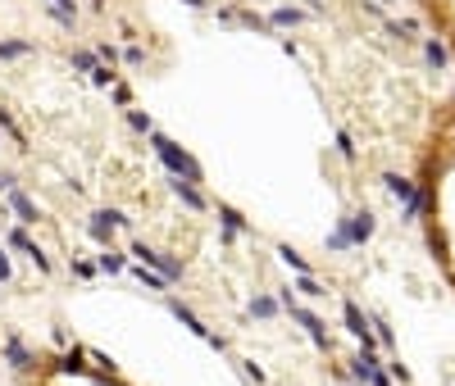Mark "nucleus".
Wrapping results in <instances>:
<instances>
[{"mask_svg": "<svg viewBox=\"0 0 455 386\" xmlns=\"http://www.w3.org/2000/svg\"><path fill=\"white\" fill-rule=\"evenodd\" d=\"M151 151L159 155V164H164L169 173H174V178H187V182H196V186H201L205 182V168L201 164H196V159L187 155V151H182V146L174 141V136H164V132H151Z\"/></svg>", "mask_w": 455, "mask_h": 386, "instance_id": "1", "label": "nucleus"}, {"mask_svg": "<svg viewBox=\"0 0 455 386\" xmlns=\"http://www.w3.org/2000/svg\"><path fill=\"white\" fill-rule=\"evenodd\" d=\"M132 255H137V264L155 268V273H159V278H164L169 286L187 278V264H182V259H174L169 250H155V245H146V241H132Z\"/></svg>", "mask_w": 455, "mask_h": 386, "instance_id": "2", "label": "nucleus"}, {"mask_svg": "<svg viewBox=\"0 0 455 386\" xmlns=\"http://www.w3.org/2000/svg\"><path fill=\"white\" fill-rule=\"evenodd\" d=\"M278 305H282V314H291V322H301V327L310 332V341L319 345V350H333V341H328V327H324V318H319V314H310V309H301V305H296V295H291V291H282V295H278Z\"/></svg>", "mask_w": 455, "mask_h": 386, "instance_id": "3", "label": "nucleus"}, {"mask_svg": "<svg viewBox=\"0 0 455 386\" xmlns=\"http://www.w3.org/2000/svg\"><path fill=\"white\" fill-rule=\"evenodd\" d=\"M123 228H132V218L119 214V209H96L87 218V236L96 245H114V232H123Z\"/></svg>", "mask_w": 455, "mask_h": 386, "instance_id": "4", "label": "nucleus"}, {"mask_svg": "<svg viewBox=\"0 0 455 386\" xmlns=\"http://www.w3.org/2000/svg\"><path fill=\"white\" fill-rule=\"evenodd\" d=\"M5 245H14L19 255H28L32 264H36V273H51V268H55V264H51V255H46L41 245L32 241V236H28V228H23V223H19V228H9V232H5Z\"/></svg>", "mask_w": 455, "mask_h": 386, "instance_id": "5", "label": "nucleus"}, {"mask_svg": "<svg viewBox=\"0 0 455 386\" xmlns=\"http://www.w3.org/2000/svg\"><path fill=\"white\" fill-rule=\"evenodd\" d=\"M5 364L14 368V372H32V368H41L46 359L36 355V350H28V341H23L19 332H9L5 336Z\"/></svg>", "mask_w": 455, "mask_h": 386, "instance_id": "6", "label": "nucleus"}, {"mask_svg": "<svg viewBox=\"0 0 455 386\" xmlns=\"http://www.w3.org/2000/svg\"><path fill=\"white\" fill-rule=\"evenodd\" d=\"M169 191H174V195H178V200L187 205V209H196V214H205V209H214V205H210V195H205V191H201V186H196V182H187V178H174V173H169Z\"/></svg>", "mask_w": 455, "mask_h": 386, "instance_id": "7", "label": "nucleus"}, {"mask_svg": "<svg viewBox=\"0 0 455 386\" xmlns=\"http://www.w3.org/2000/svg\"><path fill=\"white\" fill-rule=\"evenodd\" d=\"M5 209H9V214H14V218L23 223V228H32V223H41V209H36V200H32L28 191H19V186H14V191L5 195Z\"/></svg>", "mask_w": 455, "mask_h": 386, "instance_id": "8", "label": "nucleus"}, {"mask_svg": "<svg viewBox=\"0 0 455 386\" xmlns=\"http://www.w3.org/2000/svg\"><path fill=\"white\" fill-rule=\"evenodd\" d=\"M214 214H219V236H224V241H237L241 232H251V223L241 218V209H232V205L219 200V205H214Z\"/></svg>", "mask_w": 455, "mask_h": 386, "instance_id": "9", "label": "nucleus"}, {"mask_svg": "<svg viewBox=\"0 0 455 386\" xmlns=\"http://www.w3.org/2000/svg\"><path fill=\"white\" fill-rule=\"evenodd\" d=\"M169 314H174V318L182 322V327L191 332V336H201V341H205V336H210V327H205V322L196 318V309H191V305H182L178 295H169Z\"/></svg>", "mask_w": 455, "mask_h": 386, "instance_id": "10", "label": "nucleus"}, {"mask_svg": "<svg viewBox=\"0 0 455 386\" xmlns=\"http://www.w3.org/2000/svg\"><path fill=\"white\" fill-rule=\"evenodd\" d=\"M55 372H64V377H82V372H87V350H82V345H69V350L55 359Z\"/></svg>", "mask_w": 455, "mask_h": 386, "instance_id": "11", "label": "nucleus"}, {"mask_svg": "<svg viewBox=\"0 0 455 386\" xmlns=\"http://www.w3.org/2000/svg\"><path fill=\"white\" fill-rule=\"evenodd\" d=\"M374 228H378V223H374V214H369V209L351 214V218H346V236H351V245H364L369 236H374Z\"/></svg>", "mask_w": 455, "mask_h": 386, "instance_id": "12", "label": "nucleus"}, {"mask_svg": "<svg viewBox=\"0 0 455 386\" xmlns=\"http://www.w3.org/2000/svg\"><path fill=\"white\" fill-rule=\"evenodd\" d=\"M96 268L109 273V278H119V273L128 268V259H123V250H114V245H101V255H96Z\"/></svg>", "mask_w": 455, "mask_h": 386, "instance_id": "13", "label": "nucleus"}, {"mask_svg": "<svg viewBox=\"0 0 455 386\" xmlns=\"http://www.w3.org/2000/svg\"><path fill=\"white\" fill-rule=\"evenodd\" d=\"M28 55H36V41H19V36L0 41V59H5V64H14V59H28Z\"/></svg>", "mask_w": 455, "mask_h": 386, "instance_id": "14", "label": "nucleus"}, {"mask_svg": "<svg viewBox=\"0 0 455 386\" xmlns=\"http://www.w3.org/2000/svg\"><path fill=\"white\" fill-rule=\"evenodd\" d=\"M128 273H132V278H137V286H146V291H169V282L159 278L155 268H146V264H132Z\"/></svg>", "mask_w": 455, "mask_h": 386, "instance_id": "15", "label": "nucleus"}, {"mask_svg": "<svg viewBox=\"0 0 455 386\" xmlns=\"http://www.w3.org/2000/svg\"><path fill=\"white\" fill-rule=\"evenodd\" d=\"M87 359H91V372H96V377H101V382H119V364H114V359H109V355H101V350H87Z\"/></svg>", "mask_w": 455, "mask_h": 386, "instance_id": "16", "label": "nucleus"}, {"mask_svg": "<svg viewBox=\"0 0 455 386\" xmlns=\"http://www.w3.org/2000/svg\"><path fill=\"white\" fill-rule=\"evenodd\" d=\"M301 23H305V14H301V9H291V5H282V9L269 14V28H301Z\"/></svg>", "mask_w": 455, "mask_h": 386, "instance_id": "17", "label": "nucleus"}, {"mask_svg": "<svg viewBox=\"0 0 455 386\" xmlns=\"http://www.w3.org/2000/svg\"><path fill=\"white\" fill-rule=\"evenodd\" d=\"M0 132H5V136H9V141H14V146H28V132H23L19 123H14V114H9L5 105H0Z\"/></svg>", "mask_w": 455, "mask_h": 386, "instance_id": "18", "label": "nucleus"}, {"mask_svg": "<svg viewBox=\"0 0 455 386\" xmlns=\"http://www.w3.org/2000/svg\"><path fill=\"white\" fill-rule=\"evenodd\" d=\"M278 314H282V305L274 295H255L251 300V318H278Z\"/></svg>", "mask_w": 455, "mask_h": 386, "instance_id": "19", "label": "nucleus"}, {"mask_svg": "<svg viewBox=\"0 0 455 386\" xmlns=\"http://www.w3.org/2000/svg\"><path fill=\"white\" fill-rule=\"evenodd\" d=\"M291 291L310 295V300H319V295H328L324 286H319V278H314V273H296V286H291Z\"/></svg>", "mask_w": 455, "mask_h": 386, "instance_id": "20", "label": "nucleus"}, {"mask_svg": "<svg viewBox=\"0 0 455 386\" xmlns=\"http://www.w3.org/2000/svg\"><path fill=\"white\" fill-rule=\"evenodd\" d=\"M128 128L141 132V136H151V132H155V118L146 114V109H128Z\"/></svg>", "mask_w": 455, "mask_h": 386, "instance_id": "21", "label": "nucleus"}, {"mask_svg": "<svg viewBox=\"0 0 455 386\" xmlns=\"http://www.w3.org/2000/svg\"><path fill=\"white\" fill-rule=\"evenodd\" d=\"M237 23H241V28H251V32H274V28H269V19L255 14V9H237Z\"/></svg>", "mask_w": 455, "mask_h": 386, "instance_id": "22", "label": "nucleus"}, {"mask_svg": "<svg viewBox=\"0 0 455 386\" xmlns=\"http://www.w3.org/2000/svg\"><path fill=\"white\" fill-rule=\"evenodd\" d=\"M69 64L78 68V73H91L101 59H96V51H69Z\"/></svg>", "mask_w": 455, "mask_h": 386, "instance_id": "23", "label": "nucleus"}, {"mask_svg": "<svg viewBox=\"0 0 455 386\" xmlns=\"http://www.w3.org/2000/svg\"><path fill=\"white\" fill-rule=\"evenodd\" d=\"M278 255H282V264H287L291 273H314L310 264H305V259L296 255V250H291V245H278Z\"/></svg>", "mask_w": 455, "mask_h": 386, "instance_id": "24", "label": "nucleus"}, {"mask_svg": "<svg viewBox=\"0 0 455 386\" xmlns=\"http://www.w3.org/2000/svg\"><path fill=\"white\" fill-rule=\"evenodd\" d=\"M241 377L251 382V386H264V382H269V372L255 364V359H241Z\"/></svg>", "mask_w": 455, "mask_h": 386, "instance_id": "25", "label": "nucleus"}, {"mask_svg": "<svg viewBox=\"0 0 455 386\" xmlns=\"http://www.w3.org/2000/svg\"><path fill=\"white\" fill-rule=\"evenodd\" d=\"M87 78H91L96 86H105V91H109V86H114V82H119V73H114V68H109V64H96V68L87 73Z\"/></svg>", "mask_w": 455, "mask_h": 386, "instance_id": "26", "label": "nucleus"}, {"mask_svg": "<svg viewBox=\"0 0 455 386\" xmlns=\"http://www.w3.org/2000/svg\"><path fill=\"white\" fill-rule=\"evenodd\" d=\"M424 59L433 68H441V64H446V46H441V41H424Z\"/></svg>", "mask_w": 455, "mask_h": 386, "instance_id": "27", "label": "nucleus"}, {"mask_svg": "<svg viewBox=\"0 0 455 386\" xmlns=\"http://www.w3.org/2000/svg\"><path fill=\"white\" fill-rule=\"evenodd\" d=\"M96 59H101V64H109V68H119L123 51H119V46H109V41H101V46H96Z\"/></svg>", "mask_w": 455, "mask_h": 386, "instance_id": "28", "label": "nucleus"}, {"mask_svg": "<svg viewBox=\"0 0 455 386\" xmlns=\"http://www.w3.org/2000/svg\"><path fill=\"white\" fill-rule=\"evenodd\" d=\"M123 64H128V68H141V64H146V51H141L137 41H128V46H123Z\"/></svg>", "mask_w": 455, "mask_h": 386, "instance_id": "29", "label": "nucleus"}, {"mask_svg": "<svg viewBox=\"0 0 455 386\" xmlns=\"http://www.w3.org/2000/svg\"><path fill=\"white\" fill-rule=\"evenodd\" d=\"M109 101H114L119 109H132V86H123V82H114V86H109Z\"/></svg>", "mask_w": 455, "mask_h": 386, "instance_id": "30", "label": "nucleus"}, {"mask_svg": "<svg viewBox=\"0 0 455 386\" xmlns=\"http://www.w3.org/2000/svg\"><path fill=\"white\" fill-rule=\"evenodd\" d=\"M428 250H433V255L441 259V264L451 259V255H446V236H441V232H428Z\"/></svg>", "mask_w": 455, "mask_h": 386, "instance_id": "31", "label": "nucleus"}, {"mask_svg": "<svg viewBox=\"0 0 455 386\" xmlns=\"http://www.w3.org/2000/svg\"><path fill=\"white\" fill-rule=\"evenodd\" d=\"M96 273H101V268H96V264H91V259H73V278H82V282H91V278H96Z\"/></svg>", "mask_w": 455, "mask_h": 386, "instance_id": "32", "label": "nucleus"}, {"mask_svg": "<svg viewBox=\"0 0 455 386\" xmlns=\"http://www.w3.org/2000/svg\"><path fill=\"white\" fill-rule=\"evenodd\" d=\"M328 250H351V236H346V223H341V228L328 236Z\"/></svg>", "mask_w": 455, "mask_h": 386, "instance_id": "33", "label": "nucleus"}, {"mask_svg": "<svg viewBox=\"0 0 455 386\" xmlns=\"http://www.w3.org/2000/svg\"><path fill=\"white\" fill-rule=\"evenodd\" d=\"M14 186H19V173L14 168H0V195H9Z\"/></svg>", "mask_w": 455, "mask_h": 386, "instance_id": "34", "label": "nucleus"}, {"mask_svg": "<svg viewBox=\"0 0 455 386\" xmlns=\"http://www.w3.org/2000/svg\"><path fill=\"white\" fill-rule=\"evenodd\" d=\"M337 155H341V159H355V146H351V132H337Z\"/></svg>", "mask_w": 455, "mask_h": 386, "instance_id": "35", "label": "nucleus"}, {"mask_svg": "<svg viewBox=\"0 0 455 386\" xmlns=\"http://www.w3.org/2000/svg\"><path fill=\"white\" fill-rule=\"evenodd\" d=\"M219 23H224V28H237V9H219V14H214Z\"/></svg>", "mask_w": 455, "mask_h": 386, "instance_id": "36", "label": "nucleus"}, {"mask_svg": "<svg viewBox=\"0 0 455 386\" xmlns=\"http://www.w3.org/2000/svg\"><path fill=\"white\" fill-rule=\"evenodd\" d=\"M205 345H214V350L224 355V350H228V336H219V332H210V336H205Z\"/></svg>", "mask_w": 455, "mask_h": 386, "instance_id": "37", "label": "nucleus"}, {"mask_svg": "<svg viewBox=\"0 0 455 386\" xmlns=\"http://www.w3.org/2000/svg\"><path fill=\"white\" fill-rule=\"evenodd\" d=\"M0 282H9V255H5V245H0Z\"/></svg>", "mask_w": 455, "mask_h": 386, "instance_id": "38", "label": "nucleus"}, {"mask_svg": "<svg viewBox=\"0 0 455 386\" xmlns=\"http://www.w3.org/2000/svg\"><path fill=\"white\" fill-rule=\"evenodd\" d=\"M187 9H210V0H182Z\"/></svg>", "mask_w": 455, "mask_h": 386, "instance_id": "39", "label": "nucleus"}, {"mask_svg": "<svg viewBox=\"0 0 455 386\" xmlns=\"http://www.w3.org/2000/svg\"><path fill=\"white\" fill-rule=\"evenodd\" d=\"M310 9H324V0H310Z\"/></svg>", "mask_w": 455, "mask_h": 386, "instance_id": "40", "label": "nucleus"}, {"mask_svg": "<svg viewBox=\"0 0 455 386\" xmlns=\"http://www.w3.org/2000/svg\"><path fill=\"white\" fill-rule=\"evenodd\" d=\"M351 386H360V382H351Z\"/></svg>", "mask_w": 455, "mask_h": 386, "instance_id": "41", "label": "nucleus"}]
</instances>
